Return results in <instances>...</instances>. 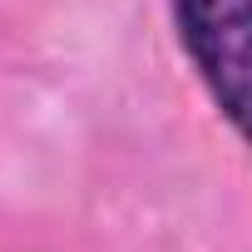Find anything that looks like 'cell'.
I'll return each instance as SVG.
<instances>
[{
  "label": "cell",
  "mask_w": 252,
  "mask_h": 252,
  "mask_svg": "<svg viewBox=\"0 0 252 252\" xmlns=\"http://www.w3.org/2000/svg\"><path fill=\"white\" fill-rule=\"evenodd\" d=\"M173 25L213 104L252 149V0H173Z\"/></svg>",
  "instance_id": "6da1fadb"
}]
</instances>
